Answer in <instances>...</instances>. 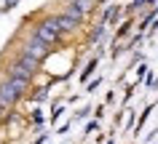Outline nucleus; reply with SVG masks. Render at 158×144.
<instances>
[{
	"instance_id": "obj_3",
	"label": "nucleus",
	"mask_w": 158,
	"mask_h": 144,
	"mask_svg": "<svg viewBox=\"0 0 158 144\" xmlns=\"http://www.w3.org/2000/svg\"><path fill=\"white\" fill-rule=\"evenodd\" d=\"M22 51H27L30 56H35L38 61H43L51 53V45H48V43H43L35 32H30V35H27V40H24V45H22Z\"/></svg>"
},
{
	"instance_id": "obj_6",
	"label": "nucleus",
	"mask_w": 158,
	"mask_h": 144,
	"mask_svg": "<svg viewBox=\"0 0 158 144\" xmlns=\"http://www.w3.org/2000/svg\"><path fill=\"white\" fill-rule=\"evenodd\" d=\"M16 61H19V64H22V67H27V69H30V72H35V75H38V69H40V61L35 59V56H30V53H27V51H19Z\"/></svg>"
},
{
	"instance_id": "obj_7",
	"label": "nucleus",
	"mask_w": 158,
	"mask_h": 144,
	"mask_svg": "<svg viewBox=\"0 0 158 144\" xmlns=\"http://www.w3.org/2000/svg\"><path fill=\"white\" fill-rule=\"evenodd\" d=\"M102 37H105V24H97V27L91 29V35H89V40L97 43V40H102Z\"/></svg>"
},
{
	"instance_id": "obj_4",
	"label": "nucleus",
	"mask_w": 158,
	"mask_h": 144,
	"mask_svg": "<svg viewBox=\"0 0 158 144\" xmlns=\"http://www.w3.org/2000/svg\"><path fill=\"white\" fill-rule=\"evenodd\" d=\"M6 77H11V80H19V83H27V85H30V80L35 77V72H30L27 67H22L19 61H14V64L6 69Z\"/></svg>"
},
{
	"instance_id": "obj_10",
	"label": "nucleus",
	"mask_w": 158,
	"mask_h": 144,
	"mask_svg": "<svg viewBox=\"0 0 158 144\" xmlns=\"http://www.w3.org/2000/svg\"><path fill=\"white\" fill-rule=\"evenodd\" d=\"M0 115H3V110H0Z\"/></svg>"
},
{
	"instance_id": "obj_1",
	"label": "nucleus",
	"mask_w": 158,
	"mask_h": 144,
	"mask_svg": "<svg viewBox=\"0 0 158 144\" xmlns=\"http://www.w3.org/2000/svg\"><path fill=\"white\" fill-rule=\"evenodd\" d=\"M27 83H19V80H11V77H3L0 80V110L8 112L14 104L24 96Z\"/></svg>"
},
{
	"instance_id": "obj_5",
	"label": "nucleus",
	"mask_w": 158,
	"mask_h": 144,
	"mask_svg": "<svg viewBox=\"0 0 158 144\" xmlns=\"http://www.w3.org/2000/svg\"><path fill=\"white\" fill-rule=\"evenodd\" d=\"M59 27H62V35H73V32H78L81 21L73 19V16H67V14H59Z\"/></svg>"
},
{
	"instance_id": "obj_8",
	"label": "nucleus",
	"mask_w": 158,
	"mask_h": 144,
	"mask_svg": "<svg viewBox=\"0 0 158 144\" xmlns=\"http://www.w3.org/2000/svg\"><path fill=\"white\" fill-rule=\"evenodd\" d=\"M30 99H32V102H40V99H46V88H38V91H32V93H30Z\"/></svg>"
},
{
	"instance_id": "obj_2",
	"label": "nucleus",
	"mask_w": 158,
	"mask_h": 144,
	"mask_svg": "<svg viewBox=\"0 0 158 144\" xmlns=\"http://www.w3.org/2000/svg\"><path fill=\"white\" fill-rule=\"evenodd\" d=\"M38 37H40L43 43H48V45H54V43L62 40V27H59V16H46L43 21H38L32 29Z\"/></svg>"
},
{
	"instance_id": "obj_9",
	"label": "nucleus",
	"mask_w": 158,
	"mask_h": 144,
	"mask_svg": "<svg viewBox=\"0 0 158 144\" xmlns=\"http://www.w3.org/2000/svg\"><path fill=\"white\" fill-rule=\"evenodd\" d=\"M94 67H97V61H91V64L86 67V72H81V80H86V77L91 75V72H94Z\"/></svg>"
}]
</instances>
